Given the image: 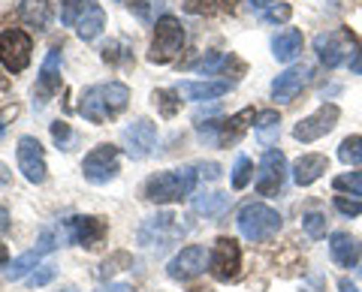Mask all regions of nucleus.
Returning a JSON list of instances; mask_svg holds the SVG:
<instances>
[{
    "instance_id": "49",
    "label": "nucleus",
    "mask_w": 362,
    "mask_h": 292,
    "mask_svg": "<svg viewBox=\"0 0 362 292\" xmlns=\"http://www.w3.org/2000/svg\"><path fill=\"white\" fill-rule=\"evenodd\" d=\"M254 6H266V4H272V0H251Z\"/></svg>"
},
{
    "instance_id": "41",
    "label": "nucleus",
    "mask_w": 362,
    "mask_h": 292,
    "mask_svg": "<svg viewBox=\"0 0 362 292\" xmlns=\"http://www.w3.org/2000/svg\"><path fill=\"white\" fill-rule=\"evenodd\" d=\"M18 115V106H6L4 111H0V136H4V130H6V123L13 121Z\"/></svg>"
},
{
    "instance_id": "18",
    "label": "nucleus",
    "mask_w": 362,
    "mask_h": 292,
    "mask_svg": "<svg viewBox=\"0 0 362 292\" xmlns=\"http://www.w3.org/2000/svg\"><path fill=\"white\" fill-rule=\"evenodd\" d=\"M254 121H257L254 109H242V111H235L233 118H223L221 130H218V145H214V148H233V145H239V139L245 136Z\"/></svg>"
},
{
    "instance_id": "15",
    "label": "nucleus",
    "mask_w": 362,
    "mask_h": 292,
    "mask_svg": "<svg viewBox=\"0 0 362 292\" xmlns=\"http://www.w3.org/2000/svg\"><path fill=\"white\" fill-rule=\"evenodd\" d=\"M58 91H61V49H52L40 66V82H37V91H33L37 99H33V106L42 109L45 99Z\"/></svg>"
},
{
    "instance_id": "26",
    "label": "nucleus",
    "mask_w": 362,
    "mask_h": 292,
    "mask_svg": "<svg viewBox=\"0 0 362 292\" xmlns=\"http://www.w3.org/2000/svg\"><path fill=\"white\" fill-rule=\"evenodd\" d=\"M230 205V196L226 193H206V196H197L194 199V211L197 214H206V217H214Z\"/></svg>"
},
{
    "instance_id": "5",
    "label": "nucleus",
    "mask_w": 362,
    "mask_h": 292,
    "mask_svg": "<svg viewBox=\"0 0 362 292\" xmlns=\"http://www.w3.org/2000/svg\"><path fill=\"white\" fill-rule=\"evenodd\" d=\"M185 46V28L175 16H163L157 18L154 25V39H151V49H148V61L151 63H169Z\"/></svg>"
},
{
    "instance_id": "2",
    "label": "nucleus",
    "mask_w": 362,
    "mask_h": 292,
    "mask_svg": "<svg viewBox=\"0 0 362 292\" xmlns=\"http://www.w3.org/2000/svg\"><path fill=\"white\" fill-rule=\"evenodd\" d=\"M199 175L194 166H178L169 172H157L145 181V199L154 205H169V202H181L197 190Z\"/></svg>"
},
{
    "instance_id": "19",
    "label": "nucleus",
    "mask_w": 362,
    "mask_h": 292,
    "mask_svg": "<svg viewBox=\"0 0 362 292\" xmlns=\"http://www.w3.org/2000/svg\"><path fill=\"white\" fill-rule=\"evenodd\" d=\"M329 253H332V262L341 265V268H356L362 260V244L359 238H354L350 232H332L329 238Z\"/></svg>"
},
{
    "instance_id": "10",
    "label": "nucleus",
    "mask_w": 362,
    "mask_h": 292,
    "mask_svg": "<svg viewBox=\"0 0 362 292\" xmlns=\"http://www.w3.org/2000/svg\"><path fill=\"white\" fill-rule=\"evenodd\" d=\"M338 118H341V109H338L335 103H323L320 109L314 111V115L302 118V121L296 123V127H293V139L302 142V145L323 139L326 133H332V130H335Z\"/></svg>"
},
{
    "instance_id": "36",
    "label": "nucleus",
    "mask_w": 362,
    "mask_h": 292,
    "mask_svg": "<svg viewBox=\"0 0 362 292\" xmlns=\"http://www.w3.org/2000/svg\"><path fill=\"white\" fill-rule=\"evenodd\" d=\"M293 16V6L290 4H278V6H272L263 13V21H269V25H284V21H290Z\"/></svg>"
},
{
    "instance_id": "52",
    "label": "nucleus",
    "mask_w": 362,
    "mask_h": 292,
    "mask_svg": "<svg viewBox=\"0 0 362 292\" xmlns=\"http://www.w3.org/2000/svg\"><path fill=\"white\" fill-rule=\"evenodd\" d=\"M64 292H78V289H64Z\"/></svg>"
},
{
    "instance_id": "12",
    "label": "nucleus",
    "mask_w": 362,
    "mask_h": 292,
    "mask_svg": "<svg viewBox=\"0 0 362 292\" xmlns=\"http://www.w3.org/2000/svg\"><path fill=\"white\" fill-rule=\"evenodd\" d=\"M16 160H18V172L28 178L30 184H42L49 178L45 169V151L37 136H21L18 148H16Z\"/></svg>"
},
{
    "instance_id": "44",
    "label": "nucleus",
    "mask_w": 362,
    "mask_h": 292,
    "mask_svg": "<svg viewBox=\"0 0 362 292\" xmlns=\"http://www.w3.org/2000/svg\"><path fill=\"white\" fill-rule=\"evenodd\" d=\"M97 292H136L130 284H109V286H103V289H97Z\"/></svg>"
},
{
    "instance_id": "24",
    "label": "nucleus",
    "mask_w": 362,
    "mask_h": 292,
    "mask_svg": "<svg viewBox=\"0 0 362 292\" xmlns=\"http://www.w3.org/2000/svg\"><path fill=\"white\" fill-rule=\"evenodd\" d=\"M21 21L28 28L45 30L52 21V4L49 0H21Z\"/></svg>"
},
{
    "instance_id": "7",
    "label": "nucleus",
    "mask_w": 362,
    "mask_h": 292,
    "mask_svg": "<svg viewBox=\"0 0 362 292\" xmlns=\"http://www.w3.org/2000/svg\"><path fill=\"white\" fill-rule=\"evenodd\" d=\"M209 272L214 274V280H221V284H230V280L239 277L242 272V247L235 238H218L209 253Z\"/></svg>"
},
{
    "instance_id": "51",
    "label": "nucleus",
    "mask_w": 362,
    "mask_h": 292,
    "mask_svg": "<svg viewBox=\"0 0 362 292\" xmlns=\"http://www.w3.org/2000/svg\"><path fill=\"white\" fill-rule=\"evenodd\" d=\"M127 4H130V6H133V4H139V0H127Z\"/></svg>"
},
{
    "instance_id": "35",
    "label": "nucleus",
    "mask_w": 362,
    "mask_h": 292,
    "mask_svg": "<svg viewBox=\"0 0 362 292\" xmlns=\"http://www.w3.org/2000/svg\"><path fill=\"white\" fill-rule=\"evenodd\" d=\"M52 139H54V145H58L61 151H70V145H73V130H70V123H66V121H54V123H52Z\"/></svg>"
},
{
    "instance_id": "42",
    "label": "nucleus",
    "mask_w": 362,
    "mask_h": 292,
    "mask_svg": "<svg viewBox=\"0 0 362 292\" xmlns=\"http://www.w3.org/2000/svg\"><path fill=\"white\" fill-rule=\"evenodd\" d=\"M350 73H356V75H362V46L354 51V58H350Z\"/></svg>"
},
{
    "instance_id": "34",
    "label": "nucleus",
    "mask_w": 362,
    "mask_h": 292,
    "mask_svg": "<svg viewBox=\"0 0 362 292\" xmlns=\"http://www.w3.org/2000/svg\"><path fill=\"white\" fill-rule=\"evenodd\" d=\"M85 9V0H61V21L66 28L78 25V16H82Z\"/></svg>"
},
{
    "instance_id": "47",
    "label": "nucleus",
    "mask_w": 362,
    "mask_h": 292,
    "mask_svg": "<svg viewBox=\"0 0 362 292\" xmlns=\"http://www.w3.org/2000/svg\"><path fill=\"white\" fill-rule=\"evenodd\" d=\"M6 262H9V250H6V244L0 241V268H6Z\"/></svg>"
},
{
    "instance_id": "21",
    "label": "nucleus",
    "mask_w": 362,
    "mask_h": 292,
    "mask_svg": "<svg viewBox=\"0 0 362 292\" xmlns=\"http://www.w3.org/2000/svg\"><path fill=\"white\" fill-rule=\"evenodd\" d=\"M326 169H329V160L323 154H302L296 163H293V181L299 187H308L320 178Z\"/></svg>"
},
{
    "instance_id": "8",
    "label": "nucleus",
    "mask_w": 362,
    "mask_h": 292,
    "mask_svg": "<svg viewBox=\"0 0 362 292\" xmlns=\"http://www.w3.org/2000/svg\"><path fill=\"white\" fill-rule=\"evenodd\" d=\"M30 37L18 28H9L0 33V66L6 73H25L30 63Z\"/></svg>"
},
{
    "instance_id": "31",
    "label": "nucleus",
    "mask_w": 362,
    "mask_h": 292,
    "mask_svg": "<svg viewBox=\"0 0 362 292\" xmlns=\"http://www.w3.org/2000/svg\"><path fill=\"white\" fill-rule=\"evenodd\" d=\"M326 214H320V211H311V214H305L302 217V229H305V235L308 238H323L326 235Z\"/></svg>"
},
{
    "instance_id": "45",
    "label": "nucleus",
    "mask_w": 362,
    "mask_h": 292,
    "mask_svg": "<svg viewBox=\"0 0 362 292\" xmlns=\"http://www.w3.org/2000/svg\"><path fill=\"white\" fill-rule=\"evenodd\" d=\"M338 289H341V292H359V289H356V284H350L347 277H341V280H338Z\"/></svg>"
},
{
    "instance_id": "6",
    "label": "nucleus",
    "mask_w": 362,
    "mask_h": 292,
    "mask_svg": "<svg viewBox=\"0 0 362 292\" xmlns=\"http://www.w3.org/2000/svg\"><path fill=\"white\" fill-rule=\"evenodd\" d=\"M354 42H356L354 30H350V28H335V30L317 33V37H314V51H317V58H320L323 66L335 70V66H341L347 61Z\"/></svg>"
},
{
    "instance_id": "43",
    "label": "nucleus",
    "mask_w": 362,
    "mask_h": 292,
    "mask_svg": "<svg viewBox=\"0 0 362 292\" xmlns=\"http://www.w3.org/2000/svg\"><path fill=\"white\" fill-rule=\"evenodd\" d=\"M202 175H206L209 181H214V178H221V166L218 163H206L202 166Z\"/></svg>"
},
{
    "instance_id": "40",
    "label": "nucleus",
    "mask_w": 362,
    "mask_h": 292,
    "mask_svg": "<svg viewBox=\"0 0 362 292\" xmlns=\"http://www.w3.org/2000/svg\"><path fill=\"white\" fill-rule=\"evenodd\" d=\"M52 250H58V235H54L52 229H42L40 244H37V253L45 256V253H52Z\"/></svg>"
},
{
    "instance_id": "1",
    "label": "nucleus",
    "mask_w": 362,
    "mask_h": 292,
    "mask_svg": "<svg viewBox=\"0 0 362 292\" xmlns=\"http://www.w3.org/2000/svg\"><path fill=\"white\" fill-rule=\"evenodd\" d=\"M130 103V87L121 82H106V85H90L78 97V115L90 123H106L118 118Z\"/></svg>"
},
{
    "instance_id": "9",
    "label": "nucleus",
    "mask_w": 362,
    "mask_h": 292,
    "mask_svg": "<svg viewBox=\"0 0 362 292\" xmlns=\"http://www.w3.org/2000/svg\"><path fill=\"white\" fill-rule=\"evenodd\" d=\"M82 172H85V181L90 184H109L121 172L118 148L115 145H97V148H90L82 160Z\"/></svg>"
},
{
    "instance_id": "32",
    "label": "nucleus",
    "mask_w": 362,
    "mask_h": 292,
    "mask_svg": "<svg viewBox=\"0 0 362 292\" xmlns=\"http://www.w3.org/2000/svg\"><path fill=\"white\" fill-rule=\"evenodd\" d=\"M332 187L338 193H350V196H362V172H350V175H338Z\"/></svg>"
},
{
    "instance_id": "27",
    "label": "nucleus",
    "mask_w": 362,
    "mask_h": 292,
    "mask_svg": "<svg viewBox=\"0 0 362 292\" xmlns=\"http://www.w3.org/2000/svg\"><path fill=\"white\" fill-rule=\"evenodd\" d=\"M37 262H40V253H37V250L21 253L18 260H13V265H9L6 277H9V280H21L25 274H33V272H37Z\"/></svg>"
},
{
    "instance_id": "39",
    "label": "nucleus",
    "mask_w": 362,
    "mask_h": 292,
    "mask_svg": "<svg viewBox=\"0 0 362 292\" xmlns=\"http://www.w3.org/2000/svg\"><path fill=\"white\" fill-rule=\"evenodd\" d=\"M214 4H218V0H185V13L206 16V13H211V9H214Z\"/></svg>"
},
{
    "instance_id": "29",
    "label": "nucleus",
    "mask_w": 362,
    "mask_h": 292,
    "mask_svg": "<svg viewBox=\"0 0 362 292\" xmlns=\"http://www.w3.org/2000/svg\"><path fill=\"white\" fill-rule=\"evenodd\" d=\"M251 178H254V163L247 160L245 154H239L235 157V166H233V187L245 190L247 184H251Z\"/></svg>"
},
{
    "instance_id": "22",
    "label": "nucleus",
    "mask_w": 362,
    "mask_h": 292,
    "mask_svg": "<svg viewBox=\"0 0 362 292\" xmlns=\"http://www.w3.org/2000/svg\"><path fill=\"white\" fill-rule=\"evenodd\" d=\"M103 28H106L103 6H100L97 0H85V9H82V16H78V25H76L78 37H82L85 42H90V39H97L100 33H103Z\"/></svg>"
},
{
    "instance_id": "17",
    "label": "nucleus",
    "mask_w": 362,
    "mask_h": 292,
    "mask_svg": "<svg viewBox=\"0 0 362 292\" xmlns=\"http://www.w3.org/2000/svg\"><path fill=\"white\" fill-rule=\"evenodd\" d=\"M178 232H181L178 229V217L173 214V211H163V214L145 220V226L139 229V244L151 247V244L160 241V247H166V241L178 238Z\"/></svg>"
},
{
    "instance_id": "14",
    "label": "nucleus",
    "mask_w": 362,
    "mask_h": 292,
    "mask_svg": "<svg viewBox=\"0 0 362 292\" xmlns=\"http://www.w3.org/2000/svg\"><path fill=\"white\" fill-rule=\"evenodd\" d=\"M121 142H124V151L130 154V160H145L157 145V123L148 118H136L130 127H124Z\"/></svg>"
},
{
    "instance_id": "50",
    "label": "nucleus",
    "mask_w": 362,
    "mask_h": 292,
    "mask_svg": "<svg viewBox=\"0 0 362 292\" xmlns=\"http://www.w3.org/2000/svg\"><path fill=\"white\" fill-rule=\"evenodd\" d=\"M194 292H214V289H194Z\"/></svg>"
},
{
    "instance_id": "33",
    "label": "nucleus",
    "mask_w": 362,
    "mask_h": 292,
    "mask_svg": "<svg viewBox=\"0 0 362 292\" xmlns=\"http://www.w3.org/2000/svg\"><path fill=\"white\" fill-rule=\"evenodd\" d=\"M130 253H124V250H118V253H112L109 260L103 262V268H100V277H112L115 272H124V268H130Z\"/></svg>"
},
{
    "instance_id": "38",
    "label": "nucleus",
    "mask_w": 362,
    "mask_h": 292,
    "mask_svg": "<svg viewBox=\"0 0 362 292\" xmlns=\"http://www.w3.org/2000/svg\"><path fill=\"white\" fill-rule=\"evenodd\" d=\"M54 274H58V268H54V265H40V272H33L28 277V284L30 286H45V284H52V280H54Z\"/></svg>"
},
{
    "instance_id": "13",
    "label": "nucleus",
    "mask_w": 362,
    "mask_h": 292,
    "mask_svg": "<svg viewBox=\"0 0 362 292\" xmlns=\"http://www.w3.org/2000/svg\"><path fill=\"white\" fill-rule=\"evenodd\" d=\"M284 178H287V160L278 148H269L259 160V175H257V193L259 196H278L281 187H284Z\"/></svg>"
},
{
    "instance_id": "28",
    "label": "nucleus",
    "mask_w": 362,
    "mask_h": 292,
    "mask_svg": "<svg viewBox=\"0 0 362 292\" xmlns=\"http://www.w3.org/2000/svg\"><path fill=\"white\" fill-rule=\"evenodd\" d=\"M338 160L350 166H362V136H347L338 145Z\"/></svg>"
},
{
    "instance_id": "20",
    "label": "nucleus",
    "mask_w": 362,
    "mask_h": 292,
    "mask_svg": "<svg viewBox=\"0 0 362 292\" xmlns=\"http://www.w3.org/2000/svg\"><path fill=\"white\" fill-rule=\"evenodd\" d=\"M230 82H181L175 91L194 103H218V97L230 94Z\"/></svg>"
},
{
    "instance_id": "16",
    "label": "nucleus",
    "mask_w": 362,
    "mask_h": 292,
    "mask_svg": "<svg viewBox=\"0 0 362 292\" xmlns=\"http://www.w3.org/2000/svg\"><path fill=\"white\" fill-rule=\"evenodd\" d=\"M308 78H311V70L305 63L290 66V70H284L272 82V99H275V103H293L302 87L308 85Z\"/></svg>"
},
{
    "instance_id": "46",
    "label": "nucleus",
    "mask_w": 362,
    "mask_h": 292,
    "mask_svg": "<svg viewBox=\"0 0 362 292\" xmlns=\"http://www.w3.org/2000/svg\"><path fill=\"white\" fill-rule=\"evenodd\" d=\"M6 229H9V211L0 208V232H6Z\"/></svg>"
},
{
    "instance_id": "30",
    "label": "nucleus",
    "mask_w": 362,
    "mask_h": 292,
    "mask_svg": "<svg viewBox=\"0 0 362 292\" xmlns=\"http://www.w3.org/2000/svg\"><path fill=\"white\" fill-rule=\"evenodd\" d=\"M178 97H181L178 91H154L151 99H154V106L160 109V115H163V118H173L175 111L181 109V99H178Z\"/></svg>"
},
{
    "instance_id": "48",
    "label": "nucleus",
    "mask_w": 362,
    "mask_h": 292,
    "mask_svg": "<svg viewBox=\"0 0 362 292\" xmlns=\"http://www.w3.org/2000/svg\"><path fill=\"white\" fill-rule=\"evenodd\" d=\"M6 169H4V163H0V184H6V175H4Z\"/></svg>"
},
{
    "instance_id": "23",
    "label": "nucleus",
    "mask_w": 362,
    "mask_h": 292,
    "mask_svg": "<svg viewBox=\"0 0 362 292\" xmlns=\"http://www.w3.org/2000/svg\"><path fill=\"white\" fill-rule=\"evenodd\" d=\"M302 42L305 39L296 28H284L281 33H275V39H272V54H275V61L290 63L302 54Z\"/></svg>"
},
{
    "instance_id": "11",
    "label": "nucleus",
    "mask_w": 362,
    "mask_h": 292,
    "mask_svg": "<svg viewBox=\"0 0 362 292\" xmlns=\"http://www.w3.org/2000/svg\"><path fill=\"white\" fill-rule=\"evenodd\" d=\"M206 265H209V250L202 244H187V247H181V250L169 260L166 265V274L178 280V284H187V280H194L199 277L202 272H206Z\"/></svg>"
},
{
    "instance_id": "37",
    "label": "nucleus",
    "mask_w": 362,
    "mask_h": 292,
    "mask_svg": "<svg viewBox=\"0 0 362 292\" xmlns=\"http://www.w3.org/2000/svg\"><path fill=\"white\" fill-rule=\"evenodd\" d=\"M335 208L344 217H359L362 214V202L359 199H347V196H335Z\"/></svg>"
},
{
    "instance_id": "25",
    "label": "nucleus",
    "mask_w": 362,
    "mask_h": 292,
    "mask_svg": "<svg viewBox=\"0 0 362 292\" xmlns=\"http://www.w3.org/2000/svg\"><path fill=\"white\" fill-rule=\"evenodd\" d=\"M257 142L266 145V148H272V145L278 142V133H281V115L275 109H266L257 115Z\"/></svg>"
},
{
    "instance_id": "3",
    "label": "nucleus",
    "mask_w": 362,
    "mask_h": 292,
    "mask_svg": "<svg viewBox=\"0 0 362 292\" xmlns=\"http://www.w3.org/2000/svg\"><path fill=\"white\" fill-rule=\"evenodd\" d=\"M58 244H78V247H88V250H94V247L103 244V238L109 235V226L103 217H88V214H76V217H66L58 229Z\"/></svg>"
},
{
    "instance_id": "4",
    "label": "nucleus",
    "mask_w": 362,
    "mask_h": 292,
    "mask_svg": "<svg viewBox=\"0 0 362 292\" xmlns=\"http://www.w3.org/2000/svg\"><path fill=\"white\" fill-rule=\"evenodd\" d=\"M235 226L247 241H269L281 229V214L263 202H247L235 217Z\"/></svg>"
}]
</instances>
